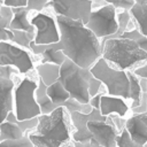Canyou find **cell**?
<instances>
[{
    "label": "cell",
    "mask_w": 147,
    "mask_h": 147,
    "mask_svg": "<svg viewBox=\"0 0 147 147\" xmlns=\"http://www.w3.org/2000/svg\"><path fill=\"white\" fill-rule=\"evenodd\" d=\"M49 0H26V9L31 11H41L48 7Z\"/></svg>",
    "instance_id": "24"
},
{
    "label": "cell",
    "mask_w": 147,
    "mask_h": 147,
    "mask_svg": "<svg viewBox=\"0 0 147 147\" xmlns=\"http://www.w3.org/2000/svg\"><path fill=\"white\" fill-rule=\"evenodd\" d=\"M17 77L13 92V111L16 119L24 121L40 115V108L34 99V91L38 85L36 71Z\"/></svg>",
    "instance_id": "6"
},
{
    "label": "cell",
    "mask_w": 147,
    "mask_h": 147,
    "mask_svg": "<svg viewBox=\"0 0 147 147\" xmlns=\"http://www.w3.org/2000/svg\"><path fill=\"white\" fill-rule=\"evenodd\" d=\"M72 146H74V147H102V146H99V145L91 144L90 141H86V142H78V141H74V140H72Z\"/></svg>",
    "instance_id": "30"
},
{
    "label": "cell",
    "mask_w": 147,
    "mask_h": 147,
    "mask_svg": "<svg viewBox=\"0 0 147 147\" xmlns=\"http://www.w3.org/2000/svg\"><path fill=\"white\" fill-rule=\"evenodd\" d=\"M33 54L11 41H0V65H11L21 75L32 72L34 70Z\"/></svg>",
    "instance_id": "9"
},
{
    "label": "cell",
    "mask_w": 147,
    "mask_h": 147,
    "mask_svg": "<svg viewBox=\"0 0 147 147\" xmlns=\"http://www.w3.org/2000/svg\"><path fill=\"white\" fill-rule=\"evenodd\" d=\"M91 74L106 87L107 94L121 96L130 105V109L140 105L141 88L139 78L132 70H121L109 64L105 59L99 57L90 68Z\"/></svg>",
    "instance_id": "4"
},
{
    "label": "cell",
    "mask_w": 147,
    "mask_h": 147,
    "mask_svg": "<svg viewBox=\"0 0 147 147\" xmlns=\"http://www.w3.org/2000/svg\"><path fill=\"white\" fill-rule=\"evenodd\" d=\"M2 1H3V0H0V2H1V3H2Z\"/></svg>",
    "instance_id": "32"
},
{
    "label": "cell",
    "mask_w": 147,
    "mask_h": 147,
    "mask_svg": "<svg viewBox=\"0 0 147 147\" xmlns=\"http://www.w3.org/2000/svg\"><path fill=\"white\" fill-rule=\"evenodd\" d=\"M0 147H33L28 136H23L18 139H7L0 141Z\"/></svg>",
    "instance_id": "23"
},
{
    "label": "cell",
    "mask_w": 147,
    "mask_h": 147,
    "mask_svg": "<svg viewBox=\"0 0 147 147\" xmlns=\"http://www.w3.org/2000/svg\"><path fill=\"white\" fill-rule=\"evenodd\" d=\"M132 72L138 77V78H147V62L137 65L132 69Z\"/></svg>",
    "instance_id": "28"
},
{
    "label": "cell",
    "mask_w": 147,
    "mask_h": 147,
    "mask_svg": "<svg viewBox=\"0 0 147 147\" xmlns=\"http://www.w3.org/2000/svg\"><path fill=\"white\" fill-rule=\"evenodd\" d=\"M101 57L113 67L121 70H132L147 62V51L141 49L137 41L127 38L101 39Z\"/></svg>",
    "instance_id": "5"
},
{
    "label": "cell",
    "mask_w": 147,
    "mask_h": 147,
    "mask_svg": "<svg viewBox=\"0 0 147 147\" xmlns=\"http://www.w3.org/2000/svg\"><path fill=\"white\" fill-rule=\"evenodd\" d=\"M90 69L82 68L75 62L65 57L60 65L57 80L69 92L70 98L77 100L80 103H88V83L92 78Z\"/></svg>",
    "instance_id": "7"
},
{
    "label": "cell",
    "mask_w": 147,
    "mask_h": 147,
    "mask_svg": "<svg viewBox=\"0 0 147 147\" xmlns=\"http://www.w3.org/2000/svg\"><path fill=\"white\" fill-rule=\"evenodd\" d=\"M85 26L91 30L100 40L111 37L117 31L116 8L106 3L96 9H92L90 16L85 23Z\"/></svg>",
    "instance_id": "8"
},
{
    "label": "cell",
    "mask_w": 147,
    "mask_h": 147,
    "mask_svg": "<svg viewBox=\"0 0 147 147\" xmlns=\"http://www.w3.org/2000/svg\"><path fill=\"white\" fill-rule=\"evenodd\" d=\"M134 2L140 3V5H147V0H134Z\"/></svg>",
    "instance_id": "31"
},
{
    "label": "cell",
    "mask_w": 147,
    "mask_h": 147,
    "mask_svg": "<svg viewBox=\"0 0 147 147\" xmlns=\"http://www.w3.org/2000/svg\"><path fill=\"white\" fill-rule=\"evenodd\" d=\"M25 136L24 131L11 121H3L0 123V141L7 139H18Z\"/></svg>",
    "instance_id": "19"
},
{
    "label": "cell",
    "mask_w": 147,
    "mask_h": 147,
    "mask_svg": "<svg viewBox=\"0 0 147 147\" xmlns=\"http://www.w3.org/2000/svg\"><path fill=\"white\" fill-rule=\"evenodd\" d=\"M99 111L103 116L117 115L122 118H126L130 115V105L121 96L105 93L100 98Z\"/></svg>",
    "instance_id": "14"
},
{
    "label": "cell",
    "mask_w": 147,
    "mask_h": 147,
    "mask_svg": "<svg viewBox=\"0 0 147 147\" xmlns=\"http://www.w3.org/2000/svg\"><path fill=\"white\" fill-rule=\"evenodd\" d=\"M1 5H2V3H1V2H0V7H1Z\"/></svg>",
    "instance_id": "33"
},
{
    "label": "cell",
    "mask_w": 147,
    "mask_h": 147,
    "mask_svg": "<svg viewBox=\"0 0 147 147\" xmlns=\"http://www.w3.org/2000/svg\"><path fill=\"white\" fill-rule=\"evenodd\" d=\"M116 21H117V31L115 34H113L111 37L108 38H117L119 37L126 29L129 25V22L131 21V15L129 13V10L126 9H117L116 10Z\"/></svg>",
    "instance_id": "21"
},
{
    "label": "cell",
    "mask_w": 147,
    "mask_h": 147,
    "mask_svg": "<svg viewBox=\"0 0 147 147\" xmlns=\"http://www.w3.org/2000/svg\"><path fill=\"white\" fill-rule=\"evenodd\" d=\"M115 142H116V147H146L147 146V145H140L134 140H132V138L130 137L125 127H123L118 132V134L116 136Z\"/></svg>",
    "instance_id": "22"
},
{
    "label": "cell",
    "mask_w": 147,
    "mask_h": 147,
    "mask_svg": "<svg viewBox=\"0 0 147 147\" xmlns=\"http://www.w3.org/2000/svg\"><path fill=\"white\" fill-rule=\"evenodd\" d=\"M30 23L34 28V44L48 45L59 41L60 34L55 21V15L45 13L42 10L36 11V14L30 18Z\"/></svg>",
    "instance_id": "10"
},
{
    "label": "cell",
    "mask_w": 147,
    "mask_h": 147,
    "mask_svg": "<svg viewBox=\"0 0 147 147\" xmlns=\"http://www.w3.org/2000/svg\"><path fill=\"white\" fill-rule=\"evenodd\" d=\"M13 13L11 8L5 5L0 7V41H6L11 39V30L9 29V23L11 20Z\"/></svg>",
    "instance_id": "17"
},
{
    "label": "cell",
    "mask_w": 147,
    "mask_h": 147,
    "mask_svg": "<svg viewBox=\"0 0 147 147\" xmlns=\"http://www.w3.org/2000/svg\"><path fill=\"white\" fill-rule=\"evenodd\" d=\"M55 21L60 38L57 42L49 45L56 49H61L65 57L77 65L90 69L101 57V40L82 21L71 20L61 15H55Z\"/></svg>",
    "instance_id": "1"
},
{
    "label": "cell",
    "mask_w": 147,
    "mask_h": 147,
    "mask_svg": "<svg viewBox=\"0 0 147 147\" xmlns=\"http://www.w3.org/2000/svg\"><path fill=\"white\" fill-rule=\"evenodd\" d=\"M105 2L108 5H111L114 8H116V10L117 9L129 10L134 3V0H105Z\"/></svg>",
    "instance_id": "25"
},
{
    "label": "cell",
    "mask_w": 147,
    "mask_h": 147,
    "mask_svg": "<svg viewBox=\"0 0 147 147\" xmlns=\"http://www.w3.org/2000/svg\"><path fill=\"white\" fill-rule=\"evenodd\" d=\"M37 118V125L25 133L33 147H67L71 142L74 126L65 107L60 106Z\"/></svg>",
    "instance_id": "2"
},
{
    "label": "cell",
    "mask_w": 147,
    "mask_h": 147,
    "mask_svg": "<svg viewBox=\"0 0 147 147\" xmlns=\"http://www.w3.org/2000/svg\"><path fill=\"white\" fill-rule=\"evenodd\" d=\"M54 15H61L71 20L86 23L92 10V0H49Z\"/></svg>",
    "instance_id": "12"
},
{
    "label": "cell",
    "mask_w": 147,
    "mask_h": 147,
    "mask_svg": "<svg viewBox=\"0 0 147 147\" xmlns=\"http://www.w3.org/2000/svg\"><path fill=\"white\" fill-rule=\"evenodd\" d=\"M11 34L13 36L9 41H11L15 45H18L23 48H26V49H29L30 42L34 38V32H28V31H23V30H11Z\"/></svg>",
    "instance_id": "20"
},
{
    "label": "cell",
    "mask_w": 147,
    "mask_h": 147,
    "mask_svg": "<svg viewBox=\"0 0 147 147\" xmlns=\"http://www.w3.org/2000/svg\"><path fill=\"white\" fill-rule=\"evenodd\" d=\"M2 5L8 7H24L26 6V0H3Z\"/></svg>",
    "instance_id": "29"
},
{
    "label": "cell",
    "mask_w": 147,
    "mask_h": 147,
    "mask_svg": "<svg viewBox=\"0 0 147 147\" xmlns=\"http://www.w3.org/2000/svg\"><path fill=\"white\" fill-rule=\"evenodd\" d=\"M11 8V20L9 23L10 30H23L28 32H34L33 25L30 23V11L26 9V7H10Z\"/></svg>",
    "instance_id": "15"
},
{
    "label": "cell",
    "mask_w": 147,
    "mask_h": 147,
    "mask_svg": "<svg viewBox=\"0 0 147 147\" xmlns=\"http://www.w3.org/2000/svg\"><path fill=\"white\" fill-rule=\"evenodd\" d=\"M20 75L11 65H0V123L13 110V92Z\"/></svg>",
    "instance_id": "11"
},
{
    "label": "cell",
    "mask_w": 147,
    "mask_h": 147,
    "mask_svg": "<svg viewBox=\"0 0 147 147\" xmlns=\"http://www.w3.org/2000/svg\"><path fill=\"white\" fill-rule=\"evenodd\" d=\"M34 71L38 76V78L46 85H51L52 83H54L55 80H57L59 78V71H60V65L54 64V63H48V62H44V63H37V65H34Z\"/></svg>",
    "instance_id": "16"
},
{
    "label": "cell",
    "mask_w": 147,
    "mask_h": 147,
    "mask_svg": "<svg viewBox=\"0 0 147 147\" xmlns=\"http://www.w3.org/2000/svg\"><path fill=\"white\" fill-rule=\"evenodd\" d=\"M131 18L136 23L137 28L142 34H147L146 32V15H147V5H140L134 2L132 7L129 9Z\"/></svg>",
    "instance_id": "18"
},
{
    "label": "cell",
    "mask_w": 147,
    "mask_h": 147,
    "mask_svg": "<svg viewBox=\"0 0 147 147\" xmlns=\"http://www.w3.org/2000/svg\"><path fill=\"white\" fill-rule=\"evenodd\" d=\"M124 127L132 140L147 145V111L130 114L124 121Z\"/></svg>",
    "instance_id": "13"
},
{
    "label": "cell",
    "mask_w": 147,
    "mask_h": 147,
    "mask_svg": "<svg viewBox=\"0 0 147 147\" xmlns=\"http://www.w3.org/2000/svg\"><path fill=\"white\" fill-rule=\"evenodd\" d=\"M70 119L74 126L71 138L74 141H95L102 147H116V136L119 130L116 127L111 116H103L99 109L92 108L87 114L71 111Z\"/></svg>",
    "instance_id": "3"
},
{
    "label": "cell",
    "mask_w": 147,
    "mask_h": 147,
    "mask_svg": "<svg viewBox=\"0 0 147 147\" xmlns=\"http://www.w3.org/2000/svg\"><path fill=\"white\" fill-rule=\"evenodd\" d=\"M142 36H146V34H142L140 31H139V29L136 26V28H132V29H130V30H125L119 37H122V38H127V39H132V40H134V41H137L139 38H141Z\"/></svg>",
    "instance_id": "26"
},
{
    "label": "cell",
    "mask_w": 147,
    "mask_h": 147,
    "mask_svg": "<svg viewBox=\"0 0 147 147\" xmlns=\"http://www.w3.org/2000/svg\"><path fill=\"white\" fill-rule=\"evenodd\" d=\"M101 85H102V83L98 78H95L94 76H92V78L90 79V83H88V94H90V98L93 96L94 94H96L99 92Z\"/></svg>",
    "instance_id": "27"
}]
</instances>
